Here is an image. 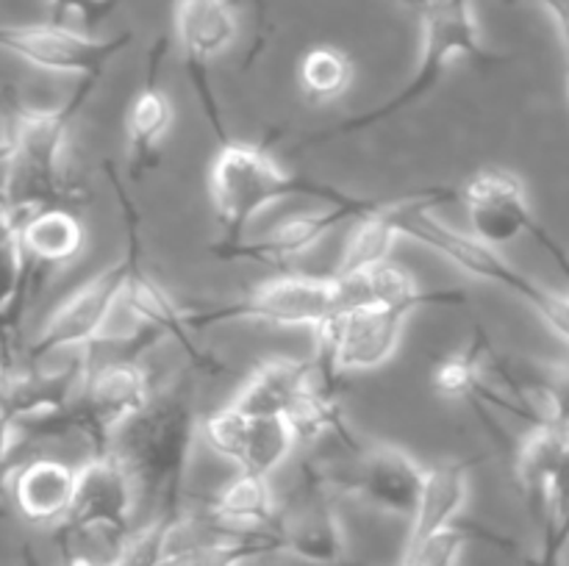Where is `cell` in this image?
Segmentation results:
<instances>
[{"instance_id": "36", "label": "cell", "mask_w": 569, "mask_h": 566, "mask_svg": "<svg viewBox=\"0 0 569 566\" xmlns=\"http://www.w3.org/2000/svg\"><path fill=\"white\" fill-rule=\"evenodd\" d=\"M64 566H109L103 560H92L87 555H67V564Z\"/></svg>"}, {"instance_id": "31", "label": "cell", "mask_w": 569, "mask_h": 566, "mask_svg": "<svg viewBox=\"0 0 569 566\" xmlns=\"http://www.w3.org/2000/svg\"><path fill=\"white\" fill-rule=\"evenodd\" d=\"M476 536L487 538V542L492 544H506L503 538H498L495 533H478L476 527H461L459 522H456V525L433 533V536L428 538V542H422L420 547L400 555V566H456L459 564L461 553H465V547Z\"/></svg>"}, {"instance_id": "14", "label": "cell", "mask_w": 569, "mask_h": 566, "mask_svg": "<svg viewBox=\"0 0 569 566\" xmlns=\"http://www.w3.org/2000/svg\"><path fill=\"white\" fill-rule=\"evenodd\" d=\"M176 39L181 48L183 67L192 81L194 94H198L200 105L206 109V117L211 122L217 142H231L222 122L220 103L211 89V61L220 53H226L233 44L239 33L237 11H233L231 0H176Z\"/></svg>"}, {"instance_id": "18", "label": "cell", "mask_w": 569, "mask_h": 566, "mask_svg": "<svg viewBox=\"0 0 569 566\" xmlns=\"http://www.w3.org/2000/svg\"><path fill=\"white\" fill-rule=\"evenodd\" d=\"M426 475L428 466H422L409 449L378 442L356 453L353 472L345 481H337V486L383 514L406 516L411 522L420 505Z\"/></svg>"}, {"instance_id": "1", "label": "cell", "mask_w": 569, "mask_h": 566, "mask_svg": "<svg viewBox=\"0 0 569 566\" xmlns=\"http://www.w3.org/2000/svg\"><path fill=\"white\" fill-rule=\"evenodd\" d=\"M198 370L159 388L150 403L117 431L111 453L122 461L137 486L139 505H153V514L183 508V481L189 455L200 436Z\"/></svg>"}, {"instance_id": "12", "label": "cell", "mask_w": 569, "mask_h": 566, "mask_svg": "<svg viewBox=\"0 0 569 566\" xmlns=\"http://www.w3.org/2000/svg\"><path fill=\"white\" fill-rule=\"evenodd\" d=\"M131 42V31L94 37L81 28L56 26L50 20L31 22V26H3L0 31V44L26 64L78 78H103L111 61Z\"/></svg>"}, {"instance_id": "13", "label": "cell", "mask_w": 569, "mask_h": 566, "mask_svg": "<svg viewBox=\"0 0 569 566\" xmlns=\"http://www.w3.org/2000/svg\"><path fill=\"white\" fill-rule=\"evenodd\" d=\"M128 283V255L122 253L114 264L100 270L92 281L83 283L81 289L70 294L48 322L42 331L31 338L26 350L20 353V361L39 364L44 355L59 353V350H83L92 347L103 331L109 327L111 314L122 303Z\"/></svg>"}, {"instance_id": "19", "label": "cell", "mask_w": 569, "mask_h": 566, "mask_svg": "<svg viewBox=\"0 0 569 566\" xmlns=\"http://www.w3.org/2000/svg\"><path fill=\"white\" fill-rule=\"evenodd\" d=\"M167 48H170V39L167 37H159L150 44L142 87L133 94L131 109H128L126 131L133 178H142L144 172H150L159 164L161 142L167 139L172 120H176L170 98H167L164 87H161V61H164Z\"/></svg>"}, {"instance_id": "23", "label": "cell", "mask_w": 569, "mask_h": 566, "mask_svg": "<svg viewBox=\"0 0 569 566\" xmlns=\"http://www.w3.org/2000/svg\"><path fill=\"white\" fill-rule=\"evenodd\" d=\"M320 377L317 361H295V358H270L261 361L237 397L231 400L237 408L253 416H287L295 411V405L303 400V394Z\"/></svg>"}, {"instance_id": "10", "label": "cell", "mask_w": 569, "mask_h": 566, "mask_svg": "<svg viewBox=\"0 0 569 566\" xmlns=\"http://www.w3.org/2000/svg\"><path fill=\"white\" fill-rule=\"evenodd\" d=\"M139 494L131 475L114 453L89 455L78 464V483L72 508L61 522V538L100 536L114 553L131 536V522L137 514Z\"/></svg>"}, {"instance_id": "21", "label": "cell", "mask_w": 569, "mask_h": 566, "mask_svg": "<svg viewBox=\"0 0 569 566\" xmlns=\"http://www.w3.org/2000/svg\"><path fill=\"white\" fill-rule=\"evenodd\" d=\"M339 292V311L342 309H361V305H387V309H406L420 311L431 309V305H467V294L459 289H445V292H426L420 283L415 281L409 270L398 264H381L370 272L350 277H337Z\"/></svg>"}, {"instance_id": "32", "label": "cell", "mask_w": 569, "mask_h": 566, "mask_svg": "<svg viewBox=\"0 0 569 566\" xmlns=\"http://www.w3.org/2000/svg\"><path fill=\"white\" fill-rule=\"evenodd\" d=\"M48 3L50 22H56V26H70L76 20L81 26V31L92 33L94 28L103 26L106 17L114 14V9L122 0H48Z\"/></svg>"}, {"instance_id": "5", "label": "cell", "mask_w": 569, "mask_h": 566, "mask_svg": "<svg viewBox=\"0 0 569 566\" xmlns=\"http://www.w3.org/2000/svg\"><path fill=\"white\" fill-rule=\"evenodd\" d=\"M209 198L220 222L217 242H239L256 214L289 198H315L322 205L350 203L356 194L333 183L283 170L264 144L222 142L209 170Z\"/></svg>"}, {"instance_id": "15", "label": "cell", "mask_w": 569, "mask_h": 566, "mask_svg": "<svg viewBox=\"0 0 569 566\" xmlns=\"http://www.w3.org/2000/svg\"><path fill=\"white\" fill-rule=\"evenodd\" d=\"M200 436L211 453L231 461L239 472L259 477H272L300 442L287 416H253L233 403L206 414Z\"/></svg>"}, {"instance_id": "37", "label": "cell", "mask_w": 569, "mask_h": 566, "mask_svg": "<svg viewBox=\"0 0 569 566\" xmlns=\"http://www.w3.org/2000/svg\"><path fill=\"white\" fill-rule=\"evenodd\" d=\"M567 92H569V83H567Z\"/></svg>"}, {"instance_id": "24", "label": "cell", "mask_w": 569, "mask_h": 566, "mask_svg": "<svg viewBox=\"0 0 569 566\" xmlns=\"http://www.w3.org/2000/svg\"><path fill=\"white\" fill-rule=\"evenodd\" d=\"M478 466V458L442 461V464L428 466L426 486H422L420 505L411 519L409 538H406L403 553L420 547L422 542L445 527L456 525L467 505V488H470V472Z\"/></svg>"}, {"instance_id": "9", "label": "cell", "mask_w": 569, "mask_h": 566, "mask_svg": "<svg viewBox=\"0 0 569 566\" xmlns=\"http://www.w3.org/2000/svg\"><path fill=\"white\" fill-rule=\"evenodd\" d=\"M150 377L137 358H114L89 366L78 397L70 403L72 436L83 438L89 455L109 453L117 431L153 397Z\"/></svg>"}, {"instance_id": "11", "label": "cell", "mask_w": 569, "mask_h": 566, "mask_svg": "<svg viewBox=\"0 0 569 566\" xmlns=\"http://www.w3.org/2000/svg\"><path fill=\"white\" fill-rule=\"evenodd\" d=\"M337 481L320 464H303L298 483L281 499L278 538L283 553L315 566L345 558V533L337 514Z\"/></svg>"}, {"instance_id": "2", "label": "cell", "mask_w": 569, "mask_h": 566, "mask_svg": "<svg viewBox=\"0 0 569 566\" xmlns=\"http://www.w3.org/2000/svg\"><path fill=\"white\" fill-rule=\"evenodd\" d=\"M100 78H81L76 92L53 109L14 103L3 128V211L67 205L70 189L61 181L70 128L98 89Z\"/></svg>"}, {"instance_id": "33", "label": "cell", "mask_w": 569, "mask_h": 566, "mask_svg": "<svg viewBox=\"0 0 569 566\" xmlns=\"http://www.w3.org/2000/svg\"><path fill=\"white\" fill-rule=\"evenodd\" d=\"M539 244H542V247L548 250L550 259H553L556 264H559V270L565 272V277H567V283H569V253H567L565 244H561L559 239H556L550 231H545L542 236H539Z\"/></svg>"}, {"instance_id": "35", "label": "cell", "mask_w": 569, "mask_h": 566, "mask_svg": "<svg viewBox=\"0 0 569 566\" xmlns=\"http://www.w3.org/2000/svg\"><path fill=\"white\" fill-rule=\"evenodd\" d=\"M398 3H400V6H409V9H415L417 14H420V11L431 9V6L445 3V0H398Z\"/></svg>"}, {"instance_id": "25", "label": "cell", "mask_w": 569, "mask_h": 566, "mask_svg": "<svg viewBox=\"0 0 569 566\" xmlns=\"http://www.w3.org/2000/svg\"><path fill=\"white\" fill-rule=\"evenodd\" d=\"M3 222L20 231L31 259L42 266H59L78 259L87 244V228L67 205L33 211H3Z\"/></svg>"}, {"instance_id": "16", "label": "cell", "mask_w": 569, "mask_h": 566, "mask_svg": "<svg viewBox=\"0 0 569 566\" xmlns=\"http://www.w3.org/2000/svg\"><path fill=\"white\" fill-rule=\"evenodd\" d=\"M387 200L381 198H365V194H356L350 203H337V205H322L320 211H303V214H295L289 220H283L281 225H276L272 231H267L259 239H239V242H214L211 244V253L220 261H253V264H283V261H292L298 255L309 253L311 247L322 242L331 231H337L342 222L348 220H361L367 214H376L378 209H383Z\"/></svg>"}, {"instance_id": "30", "label": "cell", "mask_w": 569, "mask_h": 566, "mask_svg": "<svg viewBox=\"0 0 569 566\" xmlns=\"http://www.w3.org/2000/svg\"><path fill=\"white\" fill-rule=\"evenodd\" d=\"M353 61L342 48L315 44L300 55L298 87L311 103H331L339 100L353 83Z\"/></svg>"}, {"instance_id": "27", "label": "cell", "mask_w": 569, "mask_h": 566, "mask_svg": "<svg viewBox=\"0 0 569 566\" xmlns=\"http://www.w3.org/2000/svg\"><path fill=\"white\" fill-rule=\"evenodd\" d=\"M569 455V427L556 425H537L531 427L526 438H522L520 449H517V483L526 497L528 511L533 519H542L545 497L553 483L556 472Z\"/></svg>"}, {"instance_id": "22", "label": "cell", "mask_w": 569, "mask_h": 566, "mask_svg": "<svg viewBox=\"0 0 569 566\" xmlns=\"http://www.w3.org/2000/svg\"><path fill=\"white\" fill-rule=\"evenodd\" d=\"M78 466L56 458H31L6 469V486L17 511L31 525L64 522L76 497Z\"/></svg>"}, {"instance_id": "38", "label": "cell", "mask_w": 569, "mask_h": 566, "mask_svg": "<svg viewBox=\"0 0 569 566\" xmlns=\"http://www.w3.org/2000/svg\"><path fill=\"white\" fill-rule=\"evenodd\" d=\"M561 566H565V564H561Z\"/></svg>"}, {"instance_id": "20", "label": "cell", "mask_w": 569, "mask_h": 566, "mask_svg": "<svg viewBox=\"0 0 569 566\" xmlns=\"http://www.w3.org/2000/svg\"><path fill=\"white\" fill-rule=\"evenodd\" d=\"M87 361H72L67 370H39L20 361V370L6 366L3 375V420H33L64 411L87 381Z\"/></svg>"}, {"instance_id": "4", "label": "cell", "mask_w": 569, "mask_h": 566, "mask_svg": "<svg viewBox=\"0 0 569 566\" xmlns=\"http://www.w3.org/2000/svg\"><path fill=\"white\" fill-rule=\"evenodd\" d=\"M417 17H420L422 48L409 81L392 98L378 103L376 109H367L361 114L350 117V120L339 122V125H331L328 131L311 137L309 144H326L333 142V139L353 137V133H361L367 128H376L381 122L392 120V117L403 114L406 109L422 103L428 94L437 92L450 67L456 64V59L470 61L481 70H492V67L509 61V55L495 53L483 44L476 11H472V0H445V3L420 11Z\"/></svg>"}, {"instance_id": "29", "label": "cell", "mask_w": 569, "mask_h": 566, "mask_svg": "<svg viewBox=\"0 0 569 566\" xmlns=\"http://www.w3.org/2000/svg\"><path fill=\"white\" fill-rule=\"evenodd\" d=\"M395 203L398 198L387 200L383 209H378L376 214H367L361 220H356L359 225L350 233L348 244H345V253L339 259L333 275L337 277H350L361 275V272H370L376 266L387 264L389 253H392L395 242L400 239L398 225H395Z\"/></svg>"}, {"instance_id": "28", "label": "cell", "mask_w": 569, "mask_h": 566, "mask_svg": "<svg viewBox=\"0 0 569 566\" xmlns=\"http://www.w3.org/2000/svg\"><path fill=\"white\" fill-rule=\"evenodd\" d=\"M492 338L481 325L472 331V338L459 350L433 366L431 386L439 397L448 400H478L487 386L489 364H492Z\"/></svg>"}, {"instance_id": "3", "label": "cell", "mask_w": 569, "mask_h": 566, "mask_svg": "<svg viewBox=\"0 0 569 566\" xmlns=\"http://www.w3.org/2000/svg\"><path fill=\"white\" fill-rule=\"evenodd\" d=\"M453 200H459V189L450 186L422 189V192H411L398 198V203H395V225H398L400 239H415V242L431 247L433 253L453 261L467 275L478 277V281L498 283L506 292L517 294L522 303H528L537 311L539 320L556 336L565 338L569 344V292L561 294L542 286L539 281L528 277L526 272L511 266L498 253V247H489V244H483L472 233L456 231V228L445 225L437 216H431V209L453 203Z\"/></svg>"}, {"instance_id": "34", "label": "cell", "mask_w": 569, "mask_h": 566, "mask_svg": "<svg viewBox=\"0 0 569 566\" xmlns=\"http://www.w3.org/2000/svg\"><path fill=\"white\" fill-rule=\"evenodd\" d=\"M256 9H259V31H256V48H253V55L259 53L261 50V44H264V17H267V6H264V0H256Z\"/></svg>"}, {"instance_id": "7", "label": "cell", "mask_w": 569, "mask_h": 566, "mask_svg": "<svg viewBox=\"0 0 569 566\" xmlns=\"http://www.w3.org/2000/svg\"><path fill=\"white\" fill-rule=\"evenodd\" d=\"M106 172H109V183L117 194V203H120L122 211V225H126V250L122 253L128 255V283L122 303L128 305V314L139 322V347H148V344L159 342V338H176L183 347V353H187V358L192 361V370H198L200 375H217V372H222V364L214 355L194 344L187 322V309H178L170 292L144 266L142 236H139L142 220H139V211L133 205L131 194L122 186V181L117 178L114 166L109 161H106Z\"/></svg>"}, {"instance_id": "26", "label": "cell", "mask_w": 569, "mask_h": 566, "mask_svg": "<svg viewBox=\"0 0 569 566\" xmlns=\"http://www.w3.org/2000/svg\"><path fill=\"white\" fill-rule=\"evenodd\" d=\"M206 508L231 533H242V536L272 533V536H278L281 499H276V494H272L270 477L237 472V477L226 488H220L206 503Z\"/></svg>"}, {"instance_id": "8", "label": "cell", "mask_w": 569, "mask_h": 566, "mask_svg": "<svg viewBox=\"0 0 569 566\" xmlns=\"http://www.w3.org/2000/svg\"><path fill=\"white\" fill-rule=\"evenodd\" d=\"M411 311L387 305H361L342 309L322 322L317 336V366L328 383L342 375L372 372L387 364L400 347L403 327Z\"/></svg>"}, {"instance_id": "17", "label": "cell", "mask_w": 569, "mask_h": 566, "mask_svg": "<svg viewBox=\"0 0 569 566\" xmlns=\"http://www.w3.org/2000/svg\"><path fill=\"white\" fill-rule=\"evenodd\" d=\"M470 216V233L489 247H503L520 236L539 239L548 228L533 214L520 178L509 170H481L459 189Z\"/></svg>"}, {"instance_id": "6", "label": "cell", "mask_w": 569, "mask_h": 566, "mask_svg": "<svg viewBox=\"0 0 569 566\" xmlns=\"http://www.w3.org/2000/svg\"><path fill=\"white\" fill-rule=\"evenodd\" d=\"M339 311V292L333 275H283L264 281L231 300L206 305H187L192 333L231 322H264L272 327H317Z\"/></svg>"}]
</instances>
